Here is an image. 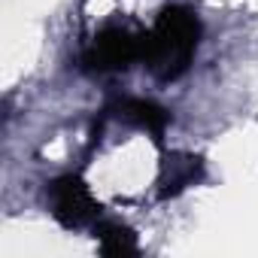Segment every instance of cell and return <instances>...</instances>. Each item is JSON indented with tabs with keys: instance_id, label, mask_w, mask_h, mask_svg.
<instances>
[{
	"instance_id": "1",
	"label": "cell",
	"mask_w": 258,
	"mask_h": 258,
	"mask_svg": "<svg viewBox=\"0 0 258 258\" xmlns=\"http://www.w3.org/2000/svg\"><path fill=\"white\" fill-rule=\"evenodd\" d=\"M201 22L188 7H164L143 34V64L161 82H176L195 61Z\"/></svg>"
},
{
	"instance_id": "2",
	"label": "cell",
	"mask_w": 258,
	"mask_h": 258,
	"mask_svg": "<svg viewBox=\"0 0 258 258\" xmlns=\"http://www.w3.org/2000/svg\"><path fill=\"white\" fill-rule=\"evenodd\" d=\"M46 198H49L52 219L67 231L94 228L100 219V204L94 201L88 182L76 173H64V176L52 179L46 188Z\"/></svg>"
},
{
	"instance_id": "3",
	"label": "cell",
	"mask_w": 258,
	"mask_h": 258,
	"mask_svg": "<svg viewBox=\"0 0 258 258\" xmlns=\"http://www.w3.org/2000/svg\"><path fill=\"white\" fill-rule=\"evenodd\" d=\"M143 34L124 25H106L85 49L82 64L88 73H118L143 61Z\"/></svg>"
},
{
	"instance_id": "4",
	"label": "cell",
	"mask_w": 258,
	"mask_h": 258,
	"mask_svg": "<svg viewBox=\"0 0 258 258\" xmlns=\"http://www.w3.org/2000/svg\"><path fill=\"white\" fill-rule=\"evenodd\" d=\"M106 112L115 115V118H121L124 124L140 127V131L152 134V140H158V143H161L167 124H170V112L164 106H158L155 100H143V97H118Z\"/></svg>"
},
{
	"instance_id": "5",
	"label": "cell",
	"mask_w": 258,
	"mask_h": 258,
	"mask_svg": "<svg viewBox=\"0 0 258 258\" xmlns=\"http://www.w3.org/2000/svg\"><path fill=\"white\" fill-rule=\"evenodd\" d=\"M204 179V158L201 155H188V152H170L161 161V173H158V198L170 201L176 195H182L188 185Z\"/></svg>"
},
{
	"instance_id": "6",
	"label": "cell",
	"mask_w": 258,
	"mask_h": 258,
	"mask_svg": "<svg viewBox=\"0 0 258 258\" xmlns=\"http://www.w3.org/2000/svg\"><path fill=\"white\" fill-rule=\"evenodd\" d=\"M94 240H97V249L103 255H137L140 252V243H137V234L121 225V222H97L94 228Z\"/></svg>"
}]
</instances>
